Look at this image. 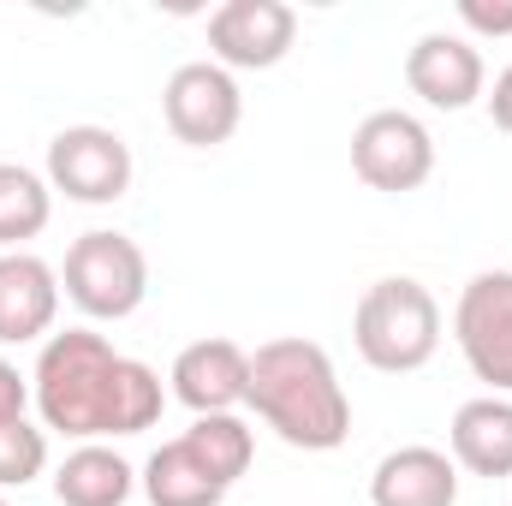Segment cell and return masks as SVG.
<instances>
[{
  "mask_svg": "<svg viewBox=\"0 0 512 506\" xmlns=\"http://www.w3.org/2000/svg\"><path fill=\"white\" fill-rule=\"evenodd\" d=\"M30 399L42 411L48 429H60L66 441H108V435H143L161 423V376L149 364H137L126 352H114L96 328H66L48 334Z\"/></svg>",
  "mask_w": 512,
  "mask_h": 506,
  "instance_id": "6da1fadb",
  "label": "cell"
},
{
  "mask_svg": "<svg viewBox=\"0 0 512 506\" xmlns=\"http://www.w3.org/2000/svg\"><path fill=\"white\" fill-rule=\"evenodd\" d=\"M245 405L286 447H304V453H334L352 435V399L334 376V358L298 334L268 340L251 352Z\"/></svg>",
  "mask_w": 512,
  "mask_h": 506,
  "instance_id": "7a4b0ae2",
  "label": "cell"
},
{
  "mask_svg": "<svg viewBox=\"0 0 512 506\" xmlns=\"http://www.w3.org/2000/svg\"><path fill=\"white\" fill-rule=\"evenodd\" d=\"M352 340H358V358L382 376H411L435 358L441 346V304L423 280L411 274H387L376 280L358 310H352Z\"/></svg>",
  "mask_w": 512,
  "mask_h": 506,
  "instance_id": "3957f363",
  "label": "cell"
},
{
  "mask_svg": "<svg viewBox=\"0 0 512 506\" xmlns=\"http://www.w3.org/2000/svg\"><path fill=\"white\" fill-rule=\"evenodd\" d=\"M60 280H66V298H72L84 316H96V322H126L131 310L149 298V256L137 251V239L96 227V233L72 239Z\"/></svg>",
  "mask_w": 512,
  "mask_h": 506,
  "instance_id": "277c9868",
  "label": "cell"
},
{
  "mask_svg": "<svg viewBox=\"0 0 512 506\" xmlns=\"http://www.w3.org/2000/svg\"><path fill=\"white\" fill-rule=\"evenodd\" d=\"M453 340L471 364V376L489 381L501 399L512 393V268H489L465 280L453 310Z\"/></svg>",
  "mask_w": 512,
  "mask_h": 506,
  "instance_id": "5b68a950",
  "label": "cell"
},
{
  "mask_svg": "<svg viewBox=\"0 0 512 506\" xmlns=\"http://www.w3.org/2000/svg\"><path fill=\"white\" fill-rule=\"evenodd\" d=\"M161 114H167V131H173L179 143H191V149H221V143L239 131V120H245V96H239V84H233L227 66L191 60V66H179V72L167 78Z\"/></svg>",
  "mask_w": 512,
  "mask_h": 506,
  "instance_id": "8992f818",
  "label": "cell"
},
{
  "mask_svg": "<svg viewBox=\"0 0 512 506\" xmlns=\"http://www.w3.org/2000/svg\"><path fill=\"white\" fill-rule=\"evenodd\" d=\"M352 173L370 191H387V197L417 191L435 173V137H429V126L417 114L382 108V114H370L352 131Z\"/></svg>",
  "mask_w": 512,
  "mask_h": 506,
  "instance_id": "52a82bcc",
  "label": "cell"
},
{
  "mask_svg": "<svg viewBox=\"0 0 512 506\" xmlns=\"http://www.w3.org/2000/svg\"><path fill=\"white\" fill-rule=\"evenodd\" d=\"M48 185L72 203H120L131 191V143L108 126H66L48 143Z\"/></svg>",
  "mask_w": 512,
  "mask_h": 506,
  "instance_id": "ba28073f",
  "label": "cell"
},
{
  "mask_svg": "<svg viewBox=\"0 0 512 506\" xmlns=\"http://www.w3.org/2000/svg\"><path fill=\"white\" fill-rule=\"evenodd\" d=\"M298 36V12L286 0H227L209 12V48L227 72H268L286 60Z\"/></svg>",
  "mask_w": 512,
  "mask_h": 506,
  "instance_id": "9c48e42d",
  "label": "cell"
},
{
  "mask_svg": "<svg viewBox=\"0 0 512 506\" xmlns=\"http://www.w3.org/2000/svg\"><path fill=\"white\" fill-rule=\"evenodd\" d=\"M405 84H411V96H423L429 108L459 114V108H471V102L483 96L489 72H483V54H477L465 36L429 30V36H417L411 54H405Z\"/></svg>",
  "mask_w": 512,
  "mask_h": 506,
  "instance_id": "30bf717a",
  "label": "cell"
},
{
  "mask_svg": "<svg viewBox=\"0 0 512 506\" xmlns=\"http://www.w3.org/2000/svg\"><path fill=\"white\" fill-rule=\"evenodd\" d=\"M173 399L191 405L197 417H221L233 405H245V387H251V352L233 346V340H191L179 358H173Z\"/></svg>",
  "mask_w": 512,
  "mask_h": 506,
  "instance_id": "8fae6325",
  "label": "cell"
},
{
  "mask_svg": "<svg viewBox=\"0 0 512 506\" xmlns=\"http://www.w3.org/2000/svg\"><path fill=\"white\" fill-rule=\"evenodd\" d=\"M60 316V274L30 251H0V346H30Z\"/></svg>",
  "mask_w": 512,
  "mask_h": 506,
  "instance_id": "7c38bea8",
  "label": "cell"
},
{
  "mask_svg": "<svg viewBox=\"0 0 512 506\" xmlns=\"http://www.w3.org/2000/svg\"><path fill=\"white\" fill-rule=\"evenodd\" d=\"M370 506H459V465L441 447H399L370 477Z\"/></svg>",
  "mask_w": 512,
  "mask_h": 506,
  "instance_id": "4fadbf2b",
  "label": "cell"
},
{
  "mask_svg": "<svg viewBox=\"0 0 512 506\" xmlns=\"http://www.w3.org/2000/svg\"><path fill=\"white\" fill-rule=\"evenodd\" d=\"M447 441H453V465H459V471L489 477V483L512 477V399H501V393L465 399V405L453 411Z\"/></svg>",
  "mask_w": 512,
  "mask_h": 506,
  "instance_id": "5bb4252c",
  "label": "cell"
},
{
  "mask_svg": "<svg viewBox=\"0 0 512 506\" xmlns=\"http://www.w3.org/2000/svg\"><path fill=\"white\" fill-rule=\"evenodd\" d=\"M131 489H137V471L102 441H84L54 471V501L60 506H126Z\"/></svg>",
  "mask_w": 512,
  "mask_h": 506,
  "instance_id": "9a60e30c",
  "label": "cell"
},
{
  "mask_svg": "<svg viewBox=\"0 0 512 506\" xmlns=\"http://www.w3.org/2000/svg\"><path fill=\"white\" fill-rule=\"evenodd\" d=\"M185 453L221 483V489H233L245 471H251V459H256V435H251V423L245 417H233V411H221V417H197L185 435Z\"/></svg>",
  "mask_w": 512,
  "mask_h": 506,
  "instance_id": "2e32d148",
  "label": "cell"
},
{
  "mask_svg": "<svg viewBox=\"0 0 512 506\" xmlns=\"http://www.w3.org/2000/svg\"><path fill=\"white\" fill-rule=\"evenodd\" d=\"M143 495H149V506H221L227 501V489L185 453V441H167V447L149 453Z\"/></svg>",
  "mask_w": 512,
  "mask_h": 506,
  "instance_id": "e0dca14e",
  "label": "cell"
},
{
  "mask_svg": "<svg viewBox=\"0 0 512 506\" xmlns=\"http://www.w3.org/2000/svg\"><path fill=\"white\" fill-rule=\"evenodd\" d=\"M54 215V185L18 161H0V251H24Z\"/></svg>",
  "mask_w": 512,
  "mask_h": 506,
  "instance_id": "ac0fdd59",
  "label": "cell"
},
{
  "mask_svg": "<svg viewBox=\"0 0 512 506\" xmlns=\"http://www.w3.org/2000/svg\"><path fill=\"white\" fill-rule=\"evenodd\" d=\"M48 471V435L24 417L0 423V489H24Z\"/></svg>",
  "mask_w": 512,
  "mask_h": 506,
  "instance_id": "d6986e66",
  "label": "cell"
},
{
  "mask_svg": "<svg viewBox=\"0 0 512 506\" xmlns=\"http://www.w3.org/2000/svg\"><path fill=\"white\" fill-rule=\"evenodd\" d=\"M459 18L477 36H512V0H459Z\"/></svg>",
  "mask_w": 512,
  "mask_h": 506,
  "instance_id": "ffe728a7",
  "label": "cell"
},
{
  "mask_svg": "<svg viewBox=\"0 0 512 506\" xmlns=\"http://www.w3.org/2000/svg\"><path fill=\"white\" fill-rule=\"evenodd\" d=\"M24 405H30V381L18 376V364H6V358H0V423L24 417Z\"/></svg>",
  "mask_w": 512,
  "mask_h": 506,
  "instance_id": "44dd1931",
  "label": "cell"
},
{
  "mask_svg": "<svg viewBox=\"0 0 512 506\" xmlns=\"http://www.w3.org/2000/svg\"><path fill=\"white\" fill-rule=\"evenodd\" d=\"M489 114H495V126L512 131V66L495 78V90H489Z\"/></svg>",
  "mask_w": 512,
  "mask_h": 506,
  "instance_id": "7402d4cb",
  "label": "cell"
},
{
  "mask_svg": "<svg viewBox=\"0 0 512 506\" xmlns=\"http://www.w3.org/2000/svg\"><path fill=\"white\" fill-rule=\"evenodd\" d=\"M0 506H6V495H0Z\"/></svg>",
  "mask_w": 512,
  "mask_h": 506,
  "instance_id": "603a6c76",
  "label": "cell"
}]
</instances>
